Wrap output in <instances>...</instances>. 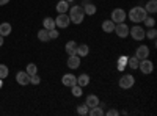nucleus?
I'll return each mask as SVG.
<instances>
[{
    "label": "nucleus",
    "mask_w": 157,
    "mask_h": 116,
    "mask_svg": "<svg viewBox=\"0 0 157 116\" xmlns=\"http://www.w3.org/2000/svg\"><path fill=\"white\" fill-rule=\"evenodd\" d=\"M126 17H127V14H126V11H124L123 8H115V9L112 11V21H113L115 24L124 22Z\"/></svg>",
    "instance_id": "obj_4"
},
{
    "label": "nucleus",
    "mask_w": 157,
    "mask_h": 116,
    "mask_svg": "<svg viewBox=\"0 0 157 116\" xmlns=\"http://www.w3.org/2000/svg\"><path fill=\"white\" fill-rule=\"evenodd\" d=\"M77 46H78V44H77L75 41H69V43H66V47H64V50H66L68 55H75Z\"/></svg>",
    "instance_id": "obj_15"
},
{
    "label": "nucleus",
    "mask_w": 157,
    "mask_h": 116,
    "mask_svg": "<svg viewBox=\"0 0 157 116\" xmlns=\"http://www.w3.org/2000/svg\"><path fill=\"white\" fill-rule=\"evenodd\" d=\"M143 22H145V25H146V27L149 28V27H154V25H155V21L152 19V17H145V21H143Z\"/></svg>",
    "instance_id": "obj_33"
},
{
    "label": "nucleus",
    "mask_w": 157,
    "mask_h": 116,
    "mask_svg": "<svg viewBox=\"0 0 157 116\" xmlns=\"http://www.w3.org/2000/svg\"><path fill=\"white\" fill-rule=\"evenodd\" d=\"M107 114H109V116H118V114H120V111L115 110V108H112V110H109V111H107Z\"/></svg>",
    "instance_id": "obj_36"
},
{
    "label": "nucleus",
    "mask_w": 157,
    "mask_h": 116,
    "mask_svg": "<svg viewBox=\"0 0 157 116\" xmlns=\"http://www.w3.org/2000/svg\"><path fill=\"white\" fill-rule=\"evenodd\" d=\"M16 82L19 83V85H22V86H25V85H29L30 83V75L27 74V72H17L16 74Z\"/></svg>",
    "instance_id": "obj_8"
},
{
    "label": "nucleus",
    "mask_w": 157,
    "mask_h": 116,
    "mask_svg": "<svg viewBox=\"0 0 157 116\" xmlns=\"http://www.w3.org/2000/svg\"><path fill=\"white\" fill-rule=\"evenodd\" d=\"M85 105H86L88 108L98 107V105H99V99H98V96H94V94H90V96L86 97V100H85Z\"/></svg>",
    "instance_id": "obj_13"
},
{
    "label": "nucleus",
    "mask_w": 157,
    "mask_h": 116,
    "mask_svg": "<svg viewBox=\"0 0 157 116\" xmlns=\"http://www.w3.org/2000/svg\"><path fill=\"white\" fill-rule=\"evenodd\" d=\"M77 113L80 114V116H85V114H88V107L83 104V105H78L77 107Z\"/></svg>",
    "instance_id": "obj_31"
},
{
    "label": "nucleus",
    "mask_w": 157,
    "mask_h": 116,
    "mask_svg": "<svg viewBox=\"0 0 157 116\" xmlns=\"http://www.w3.org/2000/svg\"><path fill=\"white\" fill-rule=\"evenodd\" d=\"M69 9V3L66 2V0H60V2L57 3V11L58 13H68Z\"/></svg>",
    "instance_id": "obj_19"
},
{
    "label": "nucleus",
    "mask_w": 157,
    "mask_h": 116,
    "mask_svg": "<svg viewBox=\"0 0 157 116\" xmlns=\"http://www.w3.org/2000/svg\"><path fill=\"white\" fill-rule=\"evenodd\" d=\"M126 66H127V58H126V57H121L120 60H118V69L123 71Z\"/></svg>",
    "instance_id": "obj_29"
},
{
    "label": "nucleus",
    "mask_w": 157,
    "mask_h": 116,
    "mask_svg": "<svg viewBox=\"0 0 157 116\" xmlns=\"http://www.w3.org/2000/svg\"><path fill=\"white\" fill-rule=\"evenodd\" d=\"M0 88H2V80H0Z\"/></svg>",
    "instance_id": "obj_40"
},
{
    "label": "nucleus",
    "mask_w": 157,
    "mask_h": 116,
    "mask_svg": "<svg viewBox=\"0 0 157 116\" xmlns=\"http://www.w3.org/2000/svg\"><path fill=\"white\" fill-rule=\"evenodd\" d=\"M120 38H126L127 35H129V27L124 24V22H121V24H116L115 25V30H113Z\"/></svg>",
    "instance_id": "obj_7"
},
{
    "label": "nucleus",
    "mask_w": 157,
    "mask_h": 116,
    "mask_svg": "<svg viewBox=\"0 0 157 116\" xmlns=\"http://www.w3.org/2000/svg\"><path fill=\"white\" fill-rule=\"evenodd\" d=\"M138 69H140L143 74H151V72L154 71V64H152V61H149L148 58L140 60V63H138Z\"/></svg>",
    "instance_id": "obj_6"
},
{
    "label": "nucleus",
    "mask_w": 157,
    "mask_h": 116,
    "mask_svg": "<svg viewBox=\"0 0 157 116\" xmlns=\"http://www.w3.org/2000/svg\"><path fill=\"white\" fill-rule=\"evenodd\" d=\"M11 33V25L8 22L0 24V36H8Z\"/></svg>",
    "instance_id": "obj_18"
},
{
    "label": "nucleus",
    "mask_w": 157,
    "mask_h": 116,
    "mask_svg": "<svg viewBox=\"0 0 157 116\" xmlns=\"http://www.w3.org/2000/svg\"><path fill=\"white\" fill-rule=\"evenodd\" d=\"M90 83V75H86V74H82L80 77H77V85L78 86H86Z\"/></svg>",
    "instance_id": "obj_21"
},
{
    "label": "nucleus",
    "mask_w": 157,
    "mask_h": 116,
    "mask_svg": "<svg viewBox=\"0 0 157 116\" xmlns=\"http://www.w3.org/2000/svg\"><path fill=\"white\" fill-rule=\"evenodd\" d=\"M38 39L41 41V43H49L50 39H49V30H39L38 32Z\"/></svg>",
    "instance_id": "obj_20"
},
{
    "label": "nucleus",
    "mask_w": 157,
    "mask_h": 116,
    "mask_svg": "<svg viewBox=\"0 0 157 116\" xmlns=\"http://www.w3.org/2000/svg\"><path fill=\"white\" fill-rule=\"evenodd\" d=\"M57 38H58V30L55 28L49 30V39H57Z\"/></svg>",
    "instance_id": "obj_35"
},
{
    "label": "nucleus",
    "mask_w": 157,
    "mask_h": 116,
    "mask_svg": "<svg viewBox=\"0 0 157 116\" xmlns=\"http://www.w3.org/2000/svg\"><path fill=\"white\" fill-rule=\"evenodd\" d=\"M145 36H148V39H155L157 36V30H154V27H149L148 32H145Z\"/></svg>",
    "instance_id": "obj_27"
},
{
    "label": "nucleus",
    "mask_w": 157,
    "mask_h": 116,
    "mask_svg": "<svg viewBox=\"0 0 157 116\" xmlns=\"http://www.w3.org/2000/svg\"><path fill=\"white\" fill-rule=\"evenodd\" d=\"M43 25H44V28L46 30H52V28H55V19H52V17H46L43 21Z\"/></svg>",
    "instance_id": "obj_24"
},
{
    "label": "nucleus",
    "mask_w": 157,
    "mask_h": 116,
    "mask_svg": "<svg viewBox=\"0 0 157 116\" xmlns=\"http://www.w3.org/2000/svg\"><path fill=\"white\" fill-rule=\"evenodd\" d=\"M71 19L66 13H58V17L55 19V27H60V28H66L69 25Z\"/></svg>",
    "instance_id": "obj_5"
},
{
    "label": "nucleus",
    "mask_w": 157,
    "mask_h": 116,
    "mask_svg": "<svg viewBox=\"0 0 157 116\" xmlns=\"http://www.w3.org/2000/svg\"><path fill=\"white\" fill-rule=\"evenodd\" d=\"M71 91H72V94H74L75 97H80V96H82V86L74 85V86H71Z\"/></svg>",
    "instance_id": "obj_28"
},
{
    "label": "nucleus",
    "mask_w": 157,
    "mask_h": 116,
    "mask_svg": "<svg viewBox=\"0 0 157 116\" xmlns=\"http://www.w3.org/2000/svg\"><path fill=\"white\" fill-rule=\"evenodd\" d=\"M88 54H90V47H88L86 44L77 46V52H75V55H78V57H86Z\"/></svg>",
    "instance_id": "obj_17"
},
{
    "label": "nucleus",
    "mask_w": 157,
    "mask_h": 116,
    "mask_svg": "<svg viewBox=\"0 0 157 116\" xmlns=\"http://www.w3.org/2000/svg\"><path fill=\"white\" fill-rule=\"evenodd\" d=\"M8 77V66L0 64V79H6Z\"/></svg>",
    "instance_id": "obj_30"
},
{
    "label": "nucleus",
    "mask_w": 157,
    "mask_h": 116,
    "mask_svg": "<svg viewBox=\"0 0 157 116\" xmlns=\"http://www.w3.org/2000/svg\"><path fill=\"white\" fill-rule=\"evenodd\" d=\"M39 82H41V79H39V75H38V74L30 75V83H33V85H39Z\"/></svg>",
    "instance_id": "obj_34"
},
{
    "label": "nucleus",
    "mask_w": 157,
    "mask_h": 116,
    "mask_svg": "<svg viewBox=\"0 0 157 116\" xmlns=\"http://www.w3.org/2000/svg\"><path fill=\"white\" fill-rule=\"evenodd\" d=\"M120 86L123 88V89H129V88H132L134 86V83H135V77L134 75H130V74H124L121 79H120Z\"/></svg>",
    "instance_id": "obj_3"
},
{
    "label": "nucleus",
    "mask_w": 157,
    "mask_h": 116,
    "mask_svg": "<svg viewBox=\"0 0 157 116\" xmlns=\"http://www.w3.org/2000/svg\"><path fill=\"white\" fill-rule=\"evenodd\" d=\"M138 63H140V60H138L135 55L127 58V66H129L130 69H137V68H138Z\"/></svg>",
    "instance_id": "obj_22"
},
{
    "label": "nucleus",
    "mask_w": 157,
    "mask_h": 116,
    "mask_svg": "<svg viewBox=\"0 0 157 116\" xmlns=\"http://www.w3.org/2000/svg\"><path fill=\"white\" fill-rule=\"evenodd\" d=\"M88 114H91V116H102V114H105V113H104V110L98 105V107L90 108V110H88Z\"/></svg>",
    "instance_id": "obj_25"
},
{
    "label": "nucleus",
    "mask_w": 157,
    "mask_h": 116,
    "mask_svg": "<svg viewBox=\"0 0 157 116\" xmlns=\"http://www.w3.org/2000/svg\"><path fill=\"white\" fill-rule=\"evenodd\" d=\"M10 2V0H0V6H3V5H6Z\"/></svg>",
    "instance_id": "obj_37"
},
{
    "label": "nucleus",
    "mask_w": 157,
    "mask_h": 116,
    "mask_svg": "<svg viewBox=\"0 0 157 116\" xmlns=\"http://www.w3.org/2000/svg\"><path fill=\"white\" fill-rule=\"evenodd\" d=\"M68 11H69V17H71V16H85L83 6H80V5H75V6L69 8Z\"/></svg>",
    "instance_id": "obj_14"
},
{
    "label": "nucleus",
    "mask_w": 157,
    "mask_h": 116,
    "mask_svg": "<svg viewBox=\"0 0 157 116\" xmlns=\"http://www.w3.org/2000/svg\"><path fill=\"white\" fill-rule=\"evenodd\" d=\"M129 35L134 38L135 41H141V39H145V28L140 27V25H134L132 28H129Z\"/></svg>",
    "instance_id": "obj_2"
},
{
    "label": "nucleus",
    "mask_w": 157,
    "mask_h": 116,
    "mask_svg": "<svg viewBox=\"0 0 157 116\" xmlns=\"http://www.w3.org/2000/svg\"><path fill=\"white\" fill-rule=\"evenodd\" d=\"M3 46V36H0V47Z\"/></svg>",
    "instance_id": "obj_38"
},
{
    "label": "nucleus",
    "mask_w": 157,
    "mask_h": 116,
    "mask_svg": "<svg viewBox=\"0 0 157 116\" xmlns=\"http://www.w3.org/2000/svg\"><path fill=\"white\" fill-rule=\"evenodd\" d=\"M66 2H68V3H71V2H74V0H66Z\"/></svg>",
    "instance_id": "obj_39"
},
{
    "label": "nucleus",
    "mask_w": 157,
    "mask_h": 116,
    "mask_svg": "<svg viewBox=\"0 0 157 116\" xmlns=\"http://www.w3.org/2000/svg\"><path fill=\"white\" fill-rule=\"evenodd\" d=\"M83 11H85V14L93 16L94 13H96V5L90 3V0H83Z\"/></svg>",
    "instance_id": "obj_12"
},
{
    "label": "nucleus",
    "mask_w": 157,
    "mask_h": 116,
    "mask_svg": "<svg viewBox=\"0 0 157 116\" xmlns=\"http://www.w3.org/2000/svg\"><path fill=\"white\" fill-rule=\"evenodd\" d=\"M145 11L146 13H155L157 11V2L155 0H149V2L145 5Z\"/></svg>",
    "instance_id": "obj_23"
},
{
    "label": "nucleus",
    "mask_w": 157,
    "mask_h": 116,
    "mask_svg": "<svg viewBox=\"0 0 157 116\" xmlns=\"http://www.w3.org/2000/svg\"><path fill=\"white\" fill-rule=\"evenodd\" d=\"M148 55H149V49H148V46H138V47H137L135 57H137L138 60H145V58H148Z\"/></svg>",
    "instance_id": "obj_10"
},
{
    "label": "nucleus",
    "mask_w": 157,
    "mask_h": 116,
    "mask_svg": "<svg viewBox=\"0 0 157 116\" xmlns=\"http://www.w3.org/2000/svg\"><path fill=\"white\" fill-rule=\"evenodd\" d=\"M146 16H148V13L145 11V8H141V6H135V8H132V9L129 11V14H127V17L132 21L134 24L143 22Z\"/></svg>",
    "instance_id": "obj_1"
},
{
    "label": "nucleus",
    "mask_w": 157,
    "mask_h": 116,
    "mask_svg": "<svg viewBox=\"0 0 157 116\" xmlns=\"http://www.w3.org/2000/svg\"><path fill=\"white\" fill-rule=\"evenodd\" d=\"M102 30L105 32V33H112L115 30V22L110 19V21H104L102 22Z\"/></svg>",
    "instance_id": "obj_16"
},
{
    "label": "nucleus",
    "mask_w": 157,
    "mask_h": 116,
    "mask_svg": "<svg viewBox=\"0 0 157 116\" xmlns=\"http://www.w3.org/2000/svg\"><path fill=\"white\" fill-rule=\"evenodd\" d=\"M80 66V57L78 55H69L68 58V68L69 69H78Z\"/></svg>",
    "instance_id": "obj_11"
},
{
    "label": "nucleus",
    "mask_w": 157,
    "mask_h": 116,
    "mask_svg": "<svg viewBox=\"0 0 157 116\" xmlns=\"http://www.w3.org/2000/svg\"><path fill=\"white\" fill-rule=\"evenodd\" d=\"M83 17H85V16H71L69 19H71L72 24H77V25H78V24L83 22Z\"/></svg>",
    "instance_id": "obj_32"
},
{
    "label": "nucleus",
    "mask_w": 157,
    "mask_h": 116,
    "mask_svg": "<svg viewBox=\"0 0 157 116\" xmlns=\"http://www.w3.org/2000/svg\"><path fill=\"white\" fill-rule=\"evenodd\" d=\"M25 72H27L29 75H35V74L38 72L36 64H35V63H30V64H27V69H25Z\"/></svg>",
    "instance_id": "obj_26"
},
{
    "label": "nucleus",
    "mask_w": 157,
    "mask_h": 116,
    "mask_svg": "<svg viewBox=\"0 0 157 116\" xmlns=\"http://www.w3.org/2000/svg\"><path fill=\"white\" fill-rule=\"evenodd\" d=\"M61 82H63L64 86H69V88H71V86L77 85V77L72 75V74H64L63 79H61Z\"/></svg>",
    "instance_id": "obj_9"
}]
</instances>
